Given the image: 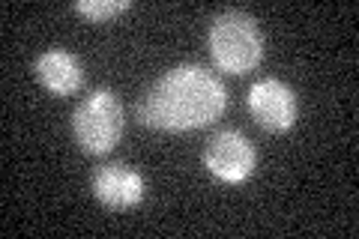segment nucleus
Here are the masks:
<instances>
[{
    "label": "nucleus",
    "instance_id": "nucleus-1",
    "mask_svg": "<svg viewBox=\"0 0 359 239\" xmlns=\"http://www.w3.org/2000/svg\"><path fill=\"white\" fill-rule=\"evenodd\" d=\"M228 111V90L222 78L198 63L168 69L138 102L141 126L159 132H195L212 126Z\"/></svg>",
    "mask_w": 359,
    "mask_h": 239
},
{
    "label": "nucleus",
    "instance_id": "nucleus-2",
    "mask_svg": "<svg viewBox=\"0 0 359 239\" xmlns=\"http://www.w3.org/2000/svg\"><path fill=\"white\" fill-rule=\"evenodd\" d=\"M207 45L212 66L228 75H245L264 60V33L257 21L240 9H228L212 18Z\"/></svg>",
    "mask_w": 359,
    "mask_h": 239
},
{
    "label": "nucleus",
    "instance_id": "nucleus-3",
    "mask_svg": "<svg viewBox=\"0 0 359 239\" xmlns=\"http://www.w3.org/2000/svg\"><path fill=\"white\" fill-rule=\"evenodd\" d=\"M126 126V111L114 90L99 87L93 90L72 114V135L75 144L90 156L111 153L123 138Z\"/></svg>",
    "mask_w": 359,
    "mask_h": 239
},
{
    "label": "nucleus",
    "instance_id": "nucleus-4",
    "mask_svg": "<svg viewBox=\"0 0 359 239\" xmlns=\"http://www.w3.org/2000/svg\"><path fill=\"white\" fill-rule=\"evenodd\" d=\"M204 168L210 170L212 179H219L224 186H243L255 174L257 153L243 132L222 129L204 146Z\"/></svg>",
    "mask_w": 359,
    "mask_h": 239
},
{
    "label": "nucleus",
    "instance_id": "nucleus-5",
    "mask_svg": "<svg viewBox=\"0 0 359 239\" xmlns=\"http://www.w3.org/2000/svg\"><path fill=\"white\" fill-rule=\"evenodd\" d=\"M245 102H249L252 120L264 132L285 135L299 120V99L294 93V87L278 81V78H261L257 84H252Z\"/></svg>",
    "mask_w": 359,
    "mask_h": 239
},
{
    "label": "nucleus",
    "instance_id": "nucleus-6",
    "mask_svg": "<svg viewBox=\"0 0 359 239\" xmlns=\"http://www.w3.org/2000/svg\"><path fill=\"white\" fill-rule=\"evenodd\" d=\"M90 189H93V198L102 203V207L123 212V210L138 207L144 200L147 183H144V177L135 168L123 165V162H105L93 170Z\"/></svg>",
    "mask_w": 359,
    "mask_h": 239
},
{
    "label": "nucleus",
    "instance_id": "nucleus-7",
    "mask_svg": "<svg viewBox=\"0 0 359 239\" xmlns=\"http://www.w3.org/2000/svg\"><path fill=\"white\" fill-rule=\"evenodd\" d=\"M33 75L51 96H75L87 81L81 57L66 48H45L33 60Z\"/></svg>",
    "mask_w": 359,
    "mask_h": 239
},
{
    "label": "nucleus",
    "instance_id": "nucleus-8",
    "mask_svg": "<svg viewBox=\"0 0 359 239\" xmlns=\"http://www.w3.org/2000/svg\"><path fill=\"white\" fill-rule=\"evenodd\" d=\"M132 4L129 0H78L75 4V13L84 15L87 21H93V25H102V21H111L123 13H129Z\"/></svg>",
    "mask_w": 359,
    "mask_h": 239
}]
</instances>
